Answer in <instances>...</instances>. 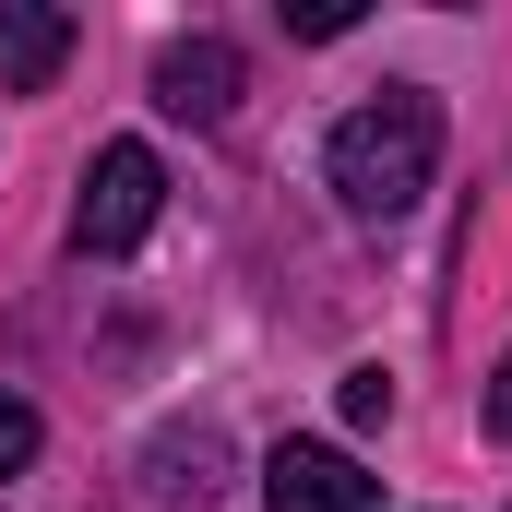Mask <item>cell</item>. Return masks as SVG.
<instances>
[{
    "label": "cell",
    "instance_id": "cell-9",
    "mask_svg": "<svg viewBox=\"0 0 512 512\" xmlns=\"http://www.w3.org/2000/svg\"><path fill=\"white\" fill-rule=\"evenodd\" d=\"M489 429L512 441V358H501V382H489Z\"/></svg>",
    "mask_w": 512,
    "mask_h": 512
},
{
    "label": "cell",
    "instance_id": "cell-4",
    "mask_svg": "<svg viewBox=\"0 0 512 512\" xmlns=\"http://www.w3.org/2000/svg\"><path fill=\"white\" fill-rule=\"evenodd\" d=\"M155 108L191 120V131H215L239 108V48H227V36H167V48H155Z\"/></svg>",
    "mask_w": 512,
    "mask_h": 512
},
{
    "label": "cell",
    "instance_id": "cell-3",
    "mask_svg": "<svg viewBox=\"0 0 512 512\" xmlns=\"http://www.w3.org/2000/svg\"><path fill=\"white\" fill-rule=\"evenodd\" d=\"M262 512H382V477L346 441H274L262 453Z\"/></svg>",
    "mask_w": 512,
    "mask_h": 512
},
{
    "label": "cell",
    "instance_id": "cell-7",
    "mask_svg": "<svg viewBox=\"0 0 512 512\" xmlns=\"http://www.w3.org/2000/svg\"><path fill=\"white\" fill-rule=\"evenodd\" d=\"M286 24H298V36H310V48H334V36H358V0H298V12H286Z\"/></svg>",
    "mask_w": 512,
    "mask_h": 512
},
{
    "label": "cell",
    "instance_id": "cell-5",
    "mask_svg": "<svg viewBox=\"0 0 512 512\" xmlns=\"http://www.w3.org/2000/svg\"><path fill=\"white\" fill-rule=\"evenodd\" d=\"M60 60H72V12H48V0H0V84L36 96Z\"/></svg>",
    "mask_w": 512,
    "mask_h": 512
},
{
    "label": "cell",
    "instance_id": "cell-2",
    "mask_svg": "<svg viewBox=\"0 0 512 512\" xmlns=\"http://www.w3.org/2000/svg\"><path fill=\"white\" fill-rule=\"evenodd\" d=\"M155 203H167V167H155V143H108V155L84 167V203H72V251H84V262L143 251Z\"/></svg>",
    "mask_w": 512,
    "mask_h": 512
},
{
    "label": "cell",
    "instance_id": "cell-1",
    "mask_svg": "<svg viewBox=\"0 0 512 512\" xmlns=\"http://www.w3.org/2000/svg\"><path fill=\"white\" fill-rule=\"evenodd\" d=\"M322 167H334V203H346L358 227L417 215V191L441 179V96H429V84H382L370 108H346V120H334Z\"/></svg>",
    "mask_w": 512,
    "mask_h": 512
},
{
    "label": "cell",
    "instance_id": "cell-6",
    "mask_svg": "<svg viewBox=\"0 0 512 512\" xmlns=\"http://www.w3.org/2000/svg\"><path fill=\"white\" fill-rule=\"evenodd\" d=\"M334 405H346V429H382V417H393V382H382V370H346Z\"/></svg>",
    "mask_w": 512,
    "mask_h": 512
},
{
    "label": "cell",
    "instance_id": "cell-8",
    "mask_svg": "<svg viewBox=\"0 0 512 512\" xmlns=\"http://www.w3.org/2000/svg\"><path fill=\"white\" fill-rule=\"evenodd\" d=\"M12 465H36V405H24V393H0V477H12Z\"/></svg>",
    "mask_w": 512,
    "mask_h": 512
}]
</instances>
